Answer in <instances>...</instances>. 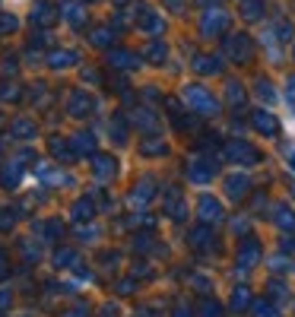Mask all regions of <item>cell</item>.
I'll return each instance as SVG.
<instances>
[{
  "label": "cell",
  "instance_id": "6da1fadb",
  "mask_svg": "<svg viewBox=\"0 0 295 317\" xmlns=\"http://www.w3.org/2000/svg\"><path fill=\"white\" fill-rule=\"evenodd\" d=\"M187 102H190V105H194V102H197V105H200L197 111H203V114H213V111H216V102H213V96H210V92H203L200 86H194V89H187Z\"/></svg>",
  "mask_w": 295,
  "mask_h": 317
},
{
  "label": "cell",
  "instance_id": "7a4b0ae2",
  "mask_svg": "<svg viewBox=\"0 0 295 317\" xmlns=\"http://www.w3.org/2000/svg\"><path fill=\"white\" fill-rule=\"evenodd\" d=\"M257 124L264 127V130H273V127H276V124H273V117H267L264 111H260V114H257Z\"/></svg>",
  "mask_w": 295,
  "mask_h": 317
}]
</instances>
